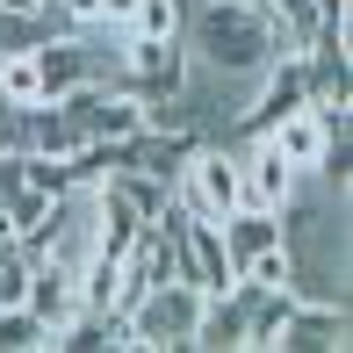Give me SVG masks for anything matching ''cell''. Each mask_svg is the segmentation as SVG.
Instances as JSON below:
<instances>
[{
    "instance_id": "obj_10",
    "label": "cell",
    "mask_w": 353,
    "mask_h": 353,
    "mask_svg": "<svg viewBox=\"0 0 353 353\" xmlns=\"http://www.w3.org/2000/svg\"><path fill=\"white\" fill-rule=\"evenodd\" d=\"M0 101H8V108H29V101H43V79H37V51H29V43L0 51Z\"/></svg>"
},
{
    "instance_id": "obj_8",
    "label": "cell",
    "mask_w": 353,
    "mask_h": 353,
    "mask_svg": "<svg viewBox=\"0 0 353 353\" xmlns=\"http://www.w3.org/2000/svg\"><path fill=\"white\" fill-rule=\"evenodd\" d=\"M346 332H353L346 303H296L281 325V353H346L353 346Z\"/></svg>"
},
{
    "instance_id": "obj_3",
    "label": "cell",
    "mask_w": 353,
    "mask_h": 353,
    "mask_svg": "<svg viewBox=\"0 0 353 353\" xmlns=\"http://www.w3.org/2000/svg\"><path fill=\"white\" fill-rule=\"evenodd\" d=\"M72 116V130L87 144H123L130 130H144V94H130L123 79H87V87L58 94Z\"/></svg>"
},
{
    "instance_id": "obj_5",
    "label": "cell",
    "mask_w": 353,
    "mask_h": 353,
    "mask_svg": "<svg viewBox=\"0 0 353 353\" xmlns=\"http://www.w3.org/2000/svg\"><path fill=\"white\" fill-rule=\"evenodd\" d=\"M181 281L202 288V296H216V288L238 281L231 252H223V231H216V223H202V216H181Z\"/></svg>"
},
{
    "instance_id": "obj_11",
    "label": "cell",
    "mask_w": 353,
    "mask_h": 353,
    "mask_svg": "<svg viewBox=\"0 0 353 353\" xmlns=\"http://www.w3.org/2000/svg\"><path fill=\"white\" fill-rule=\"evenodd\" d=\"M0 353H51V332L29 303H0Z\"/></svg>"
},
{
    "instance_id": "obj_9",
    "label": "cell",
    "mask_w": 353,
    "mask_h": 353,
    "mask_svg": "<svg viewBox=\"0 0 353 353\" xmlns=\"http://www.w3.org/2000/svg\"><path fill=\"white\" fill-rule=\"evenodd\" d=\"M216 231H223V252H231V267H245V260H260L267 245H281V216H274V210H252V202H238V210L223 216Z\"/></svg>"
},
{
    "instance_id": "obj_6",
    "label": "cell",
    "mask_w": 353,
    "mask_h": 353,
    "mask_svg": "<svg viewBox=\"0 0 353 353\" xmlns=\"http://www.w3.org/2000/svg\"><path fill=\"white\" fill-rule=\"evenodd\" d=\"M238 188H245L252 210H281L303 181H296V166H288L267 137H245V144H238Z\"/></svg>"
},
{
    "instance_id": "obj_13",
    "label": "cell",
    "mask_w": 353,
    "mask_h": 353,
    "mask_svg": "<svg viewBox=\"0 0 353 353\" xmlns=\"http://www.w3.org/2000/svg\"><path fill=\"white\" fill-rule=\"evenodd\" d=\"M130 14H137V0H101V29H116V37L130 29Z\"/></svg>"
},
{
    "instance_id": "obj_14",
    "label": "cell",
    "mask_w": 353,
    "mask_h": 353,
    "mask_svg": "<svg viewBox=\"0 0 353 353\" xmlns=\"http://www.w3.org/2000/svg\"><path fill=\"white\" fill-rule=\"evenodd\" d=\"M310 8H317V22H339L346 29V8H353V0H310Z\"/></svg>"
},
{
    "instance_id": "obj_2",
    "label": "cell",
    "mask_w": 353,
    "mask_h": 353,
    "mask_svg": "<svg viewBox=\"0 0 353 353\" xmlns=\"http://www.w3.org/2000/svg\"><path fill=\"white\" fill-rule=\"evenodd\" d=\"M195 317H202V288H188L181 274H173V281H152L130 310H123V325H130V353H188Z\"/></svg>"
},
{
    "instance_id": "obj_4",
    "label": "cell",
    "mask_w": 353,
    "mask_h": 353,
    "mask_svg": "<svg viewBox=\"0 0 353 353\" xmlns=\"http://www.w3.org/2000/svg\"><path fill=\"white\" fill-rule=\"evenodd\" d=\"M303 101H310V65H303L296 51H274L260 72H252V101L238 108L231 130H238V137H267L288 108H303Z\"/></svg>"
},
{
    "instance_id": "obj_12",
    "label": "cell",
    "mask_w": 353,
    "mask_h": 353,
    "mask_svg": "<svg viewBox=\"0 0 353 353\" xmlns=\"http://www.w3.org/2000/svg\"><path fill=\"white\" fill-rule=\"evenodd\" d=\"M123 37H181V0H137Z\"/></svg>"
},
{
    "instance_id": "obj_7",
    "label": "cell",
    "mask_w": 353,
    "mask_h": 353,
    "mask_svg": "<svg viewBox=\"0 0 353 353\" xmlns=\"http://www.w3.org/2000/svg\"><path fill=\"white\" fill-rule=\"evenodd\" d=\"M332 123H339V116H325V108H310V101H303V108H288L274 130H267V144H274L288 166H296V181H317V159H325Z\"/></svg>"
},
{
    "instance_id": "obj_1",
    "label": "cell",
    "mask_w": 353,
    "mask_h": 353,
    "mask_svg": "<svg viewBox=\"0 0 353 353\" xmlns=\"http://www.w3.org/2000/svg\"><path fill=\"white\" fill-rule=\"evenodd\" d=\"M181 43L202 72L252 79L274 58V29H267V0H188L181 8Z\"/></svg>"
}]
</instances>
